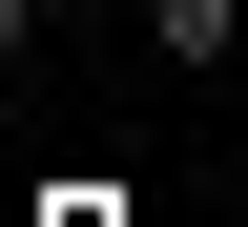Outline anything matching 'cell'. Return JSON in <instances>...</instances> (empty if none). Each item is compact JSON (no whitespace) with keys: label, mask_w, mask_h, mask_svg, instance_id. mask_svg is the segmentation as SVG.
<instances>
[{"label":"cell","mask_w":248,"mask_h":227,"mask_svg":"<svg viewBox=\"0 0 248 227\" xmlns=\"http://www.w3.org/2000/svg\"><path fill=\"white\" fill-rule=\"evenodd\" d=\"M145 62H166V83H228L248 62V0H145Z\"/></svg>","instance_id":"1"},{"label":"cell","mask_w":248,"mask_h":227,"mask_svg":"<svg viewBox=\"0 0 248 227\" xmlns=\"http://www.w3.org/2000/svg\"><path fill=\"white\" fill-rule=\"evenodd\" d=\"M42 21H104V0H42Z\"/></svg>","instance_id":"2"}]
</instances>
